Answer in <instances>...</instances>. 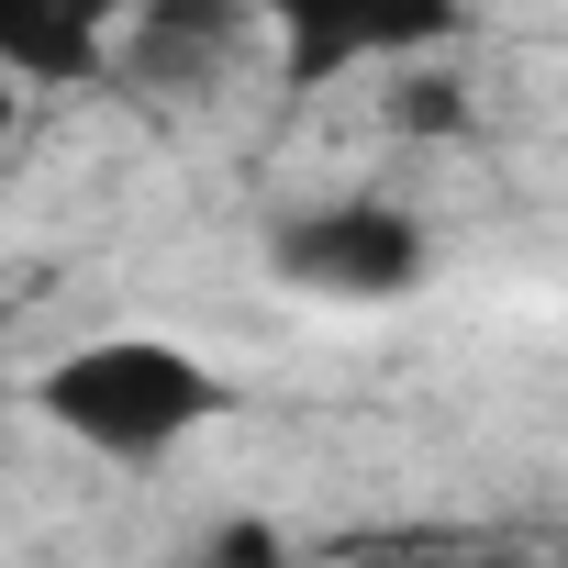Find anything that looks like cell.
<instances>
[{
	"instance_id": "cell-1",
	"label": "cell",
	"mask_w": 568,
	"mask_h": 568,
	"mask_svg": "<svg viewBox=\"0 0 568 568\" xmlns=\"http://www.w3.org/2000/svg\"><path fill=\"white\" fill-rule=\"evenodd\" d=\"M34 413L101 468H168L234 413V379L179 335H90L34 368Z\"/></svg>"
},
{
	"instance_id": "cell-2",
	"label": "cell",
	"mask_w": 568,
	"mask_h": 568,
	"mask_svg": "<svg viewBox=\"0 0 568 568\" xmlns=\"http://www.w3.org/2000/svg\"><path fill=\"white\" fill-rule=\"evenodd\" d=\"M435 267V234L424 212L379 201V190H335V201H302L267 223V278L291 302H324V313H379V302H413Z\"/></svg>"
},
{
	"instance_id": "cell-3",
	"label": "cell",
	"mask_w": 568,
	"mask_h": 568,
	"mask_svg": "<svg viewBox=\"0 0 568 568\" xmlns=\"http://www.w3.org/2000/svg\"><path fill=\"white\" fill-rule=\"evenodd\" d=\"M256 23L278 45V79L324 90L357 68H413V57H457L468 45V0H256Z\"/></svg>"
},
{
	"instance_id": "cell-4",
	"label": "cell",
	"mask_w": 568,
	"mask_h": 568,
	"mask_svg": "<svg viewBox=\"0 0 568 568\" xmlns=\"http://www.w3.org/2000/svg\"><path fill=\"white\" fill-rule=\"evenodd\" d=\"M123 0H0V79L23 90H90L112 68Z\"/></svg>"
},
{
	"instance_id": "cell-5",
	"label": "cell",
	"mask_w": 568,
	"mask_h": 568,
	"mask_svg": "<svg viewBox=\"0 0 568 568\" xmlns=\"http://www.w3.org/2000/svg\"><path fill=\"white\" fill-rule=\"evenodd\" d=\"M245 0H123V68L156 90H201L234 57Z\"/></svg>"
},
{
	"instance_id": "cell-6",
	"label": "cell",
	"mask_w": 568,
	"mask_h": 568,
	"mask_svg": "<svg viewBox=\"0 0 568 568\" xmlns=\"http://www.w3.org/2000/svg\"><path fill=\"white\" fill-rule=\"evenodd\" d=\"M379 112H390V134H413V145H446V134H468V90H457V68H446V57H413V68H390Z\"/></svg>"
},
{
	"instance_id": "cell-7",
	"label": "cell",
	"mask_w": 568,
	"mask_h": 568,
	"mask_svg": "<svg viewBox=\"0 0 568 568\" xmlns=\"http://www.w3.org/2000/svg\"><path fill=\"white\" fill-rule=\"evenodd\" d=\"M201 568H291V546H278V524L234 513V524H212V535H201Z\"/></svg>"
}]
</instances>
